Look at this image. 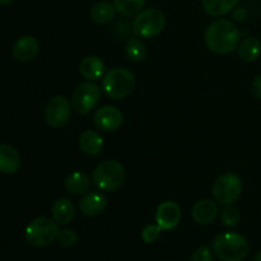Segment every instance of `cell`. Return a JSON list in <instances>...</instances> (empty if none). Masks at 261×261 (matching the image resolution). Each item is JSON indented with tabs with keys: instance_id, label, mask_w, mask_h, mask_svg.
<instances>
[{
	"instance_id": "obj_1",
	"label": "cell",
	"mask_w": 261,
	"mask_h": 261,
	"mask_svg": "<svg viewBox=\"0 0 261 261\" xmlns=\"http://www.w3.org/2000/svg\"><path fill=\"white\" fill-rule=\"evenodd\" d=\"M241 32L232 20L217 19L208 25L205 31V45L217 55H226L237 47Z\"/></svg>"
},
{
	"instance_id": "obj_2",
	"label": "cell",
	"mask_w": 261,
	"mask_h": 261,
	"mask_svg": "<svg viewBox=\"0 0 261 261\" xmlns=\"http://www.w3.org/2000/svg\"><path fill=\"white\" fill-rule=\"evenodd\" d=\"M212 247L221 261H242L250 251L246 237L236 232H224L218 234L212 242Z\"/></svg>"
},
{
	"instance_id": "obj_3",
	"label": "cell",
	"mask_w": 261,
	"mask_h": 261,
	"mask_svg": "<svg viewBox=\"0 0 261 261\" xmlns=\"http://www.w3.org/2000/svg\"><path fill=\"white\" fill-rule=\"evenodd\" d=\"M134 88V74L125 68L111 69L102 79V89L112 99L126 98Z\"/></svg>"
},
{
	"instance_id": "obj_4",
	"label": "cell",
	"mask_w": 261,
	"mask_h": 261,
	"mask_svg": "<svg viewBox=\"0 0 261 261\" xmlns=\"http://www.w3.org/2000/svg\"><path fill=\"white\" fill-rule=\"evenodd\" d=\"M125 181L124 166L117 161H105L94 168L92 182L101 191L112 193L121 188Z\"/></svg>"
},
{
	"instance_id": "obj_5",
	"label": "cell",
	"mask_w": 261,
	"mask_h": 261,
	"mask_svg": "<svg viewBox=\"0 0 261 261\" xmlns=\"http://www.w3.org/2000/svg\"><path fill=\"white\" fill-rule=\"evenodd\" d=\"M59 233L58 223L47 217L33 219L24 231L25 241L33 247H43L55 241Z\"/></svg>"
},
{
	"instance_id": "obj_6",
	"label": "cell",
	"mask_w": 261,
	"mask_h": 261,
	"mask_svg": "<svg viewBox=\"0 0 261 261\" xmlns=\"http://www.w3.org/2000/svg\"><path fill=\"white\" fill-rule=\"evenodd\" d=\"M166 25V17L160 9L149 8L138 13L133 22V32L142 38H152L162 33Z\"/></svg>"
},
{
	"instance_id": "obj_7",
	"label": "cell",
	"mask_w": 261,
	"mask_h": 261,
	"mask_svg": "<svg viewBox=\"0 0 261 261\" xmlns=\"http://www.w3.org/2000/svg\"><path fill=\"white\" fill-rule=\"evenodd\" d=\"M242 180L236 173H224L219 176L213 184L212 194L216 201L222 205H231L240 198L242 193Z\"/></svg>"
},
{
	"instance_id": "obj_8",
	"label": "cell",
	"mask_w": 261,
	"mask_h": 261,
	"mask_svg": "<svg viewBox=\"0 0 261 261\" xmlns=\"http://www.w3.org/2000/svg\"><path fill=\"white\" fill-rule=\"evenodd\" d=\"M101 99V88L91 81L83 82L76 87L71 97V109L78 115H87L94 110Z\"/></svg>"
},
{
	"instance_id": "obj_9",
	"label": "cell",
	"mask_w": 261,
	"mask_h": 261,
	"mask_svg": "<svg viewBox=\"0 0 261 261\" xmlns=\"http://www.w3.org/2000/svg\"><path fill=\"white\" fill-rule=\"evenodd\" d=\"M71 103L64 96H55L48 101L46 107V124L51 127H63L70 120Z\"/></svg>"
},
{
	"instance_id": "obj_10",
	"label": "cell",
	"mask_w": 261,
	"mask_h": 261,
	"mask_svg": "<svg viewBox=\"0 0 261 261\" xmlns=\"http://www.w3.org/2000/svg\"><path fill=\"white\" fill-rule=\"evenodd\" d=\"M93 121L102 132H116L124 122V115L117 107L103 106L97 110Z\"/></svg>"
},
{
	"instance_id": "obj_11",
	"label": "cell",
	"mask_w": 261,
	"mask_h": 261,
	"mask_svg": "<svg viewBox=\"0 0 261 261\" xmlns=\"http://www.w3.org/2000/svg\"><path fill=\"white\" fill-rule=\"evenodd\" d=\"M181 219V209L175 201H163L160 204L155 212V222L162 228V231L173 229Z\"/></svg>"
},
{
	"instance_id": "obj_12",
	"label": "cell",
	"mask_w": 261,
	"mask_h": 261,
	"mask_svg": "<svg viewBox=\"0 0 261 261\" xmlns=\"http://www.w3.org/2000/svg\"><path fill=\"white\" fill-rule=\"evenodd\" d=\"M40 43L33 36H22L14 42L12 48L13 58L18 61H31L37 56Z\"/></svg>"
},
{
	"instance_id": "obj_13",
	"label": "cell",
	"mask_w": 261,
	"mask_h": 261,
	"mask_svg": "<svg viewBox=\"0 0 261 261\" xmlns=\"http://www.w3.org/2000/svg\"><path fill=\"white\" fill-rule=\"evenodd\" d=\"M107 208V198L102 193L91 191L82 196L79 209L87 217H97Z\"/></svg>"
},
{
	"instance_id": "obj_14",
	"label": "cell",
	"mask_w": 261,
	"mask_h": 261,
	"mask_svg": "<svg viewBox=\"0 0 261 261\" xmlns=\"http://www.w3.org/2000/svg\"><path fill=\"white\" fill-rule=\"evenodd\" d=\"M193 219L199 224H209L218 216V205L212 199L199 200L191 209Z\"/></svg>"
},
{
	"instance_id": "obj_15",
	"label": "cell",
	"mask_w": 261,
	"mask_h": 261,
	"mask_svg": "<svg viewBox=\"0 0 261 261\" xmlns=\"http://www.w3.org/2000/svg\"><path fill=\"white\" fill-rule=\"evenodd\" d=\"M20 167V155L10 144H0V172L12 175Z\"/></svg>"
},
{
	"instance_id": "obj_16",
	"label": "cell",
	"mask_w": 261,
	"mask_h": 261,
	"mask_svg": "<svg viewBox=\"0 0 261 261\" xmlns=\"http://www.w3.org/2000/svg\"><path fill=\"white\" fill-rule=\"evenodd\" d=\"M79 148L84 154L96 157L103 150V139L97 132L84 130L79 137Z\"/></svg>"
},
{
	"instance_id": "obj_17",
	"label": "cell",
	"mask_w": 261,
	"mask_h": 261,
	"mask_svg": "<svg viewBox=\"0 0 261 261\" xmlns=\"http://www.w3.org/2000/svg\"><path fill=\"white\" fill-rule=\"evenodd\" d=\"M79 73L88 81H98L105 74V64L98 56H86L79 64Z\"/></svg>"
},
{
	"instance_id": "obj_18",
	"label": "cell",
	"mask_w": 261,
	"mask_h": 261,
	"mask_svg": "<svg viewBox=\"0 0 261 261\" xmlns=\"http://www.w3.org/2000/svg\"><path fill=\"white\" fill-rule=\"evenodd\" d=\"M75 216L74 204L69 199H58L53 205V218L58 224H69Z\"/></svg>"
},
{
	"instance_id": "obj_19",
	"label": "cell",
	"mask_w": 261,
	"mask_h": 261,
	"mask_svg": "<svg viewBox=\"0 0 261 261\" xmlns=\"http://www.w3.org/2000/svg\"><path fill=\"white\" fill-rule=\"evenodd\" d=\"M115 9L114 4L109 2H98L91 8L89 17L96 24H107L115 18Z\"/></svg>"
},
{
	"instance_id": "obj_20",
	"label": "cell",
	"mask_w": 261,
	"mask_h": 261,
	"mask_svg": "<svg viewBox=\"0 0 261 261\" xmlns=\"http://www.w3.org/2000/svg\"><path fill=\"white\" fill-rule=\"evenodd\" d=\"M261 54V42L259 38L250 36L246 37L239 46V56L246 63H251L259 59Z\"/></svg>"
},
{
	"instance_id": "obj_21",
	"label": "cell",
	"mask_w": 261,
	"mask_h": 261,
	"mask_svg": "<svg viewBox=\"0 0 261 261\" xmlns=\"http://www.w3.org/2000/svg\"><path fill=\"white\" fill-rule=\"evenodd\" d=\"M89 186H91V180H89L88 176L82 172L70 173L65 180L66 190L73 195L86 194L89 190Z\"/></svg>"
},
{
	"instance_id": "obj_22",
	"label": "cell",
	"mask_w": 261,
	"mask_h": 261,
	"mask_svg": "<svg viewBox=\"0 0 261 261\" xmlns=\"http://www.w3.org/2000/svg\"><path fill=\"white\" fill-rule=\"evenodd\" d=\"M203 8L211 17H222L236 7L239 0H203Z\"/></svg>"
},
{
	"instance_id": "obj_23",
	"label": "cell",
	"mask_w": 261,
	"mask_h": 261,
	"mask_svg": "<svg viewBox=\"0 0 261 261\" xmlns=\"http://www.w3.org/2000/svg\"><path fill=\"white\" fill-rule=\"evenodd\" d=\"M112 4L120 14L125 17H133L142 12L145 0H112Z\"/></svg>"
},
{
	"instance_id": "obj_24",
	"label": "cell",
	"mask_w": 261,
	"mask_h": 261,
	"mask_svg": "<svg viewBox=\"0 0 261 261\" xmlns=\"http://www.w3.org/2000/svg\"><path fill=\"white\" fill-rule=\"evenodd\" d=\"M126 55L134 63L143 61L147 56V46L139 38H130L126 43Z\"/></svg>"
},
{
	"instance_id": "obj_25",
	"label": "cell",
	"mask_w": 261,
	"mask_h": 261,
	"mask_svg": "<svg viewBox=\"0 0 261 261\" xmlns=\"http://www.w3.org/2000/svg\"><path fill=\"white\" fill-rule=\"evenodd\" d=\"M222 224L226 227H236L240 222V212L234 206L226 205V208L221 212Z\"/></svg>"
},
{
	"instance_id": "obj_26",
	"label": "cell",
	"mask_w": 261,
	"mask_h": 261,
	"mask_svg": "<svg viewBox=\"0 0 261 261\" xmlns=\"http://www.w3.org/2000/svg\"><path fill=\"white\" fill-rule=\"evenodd\" d=\"M56 241L64 247H71L76 244L78 241V234L73 229H61L59 231L58 237H56Z\"/></svg>"
},
{
	"instance_id": "obj_27",
	"label": "cell",
	"mask_w": 261,
	"mask_h": 261,
	"mask_svg": "<svg viewBox=\"0 0 261 261\" xmlns=\"http://www.w3.org/2000/svg\"><path fill=\"white\" fill-rule=\"evenodd\" d=\"M161 232H162V228L158 224L157 226H154V224H148L142 231L143 241L147 242V244H153V242H155L160 239Z\"/></svg>"
},
{
	"instance_id": "obj_28",
	"label": "cell",
	"mask_w": 261,
	"mask_h": 261,
	"mask_svg": "<svg viewBox=\"0 0 261 261\" xmlns=\"http://www.w3.org/2000/svg\"><path fill=\"white\" fill-rule=\"evenodd\" d=\"M191 261H213V252H212L211 247H198L191 256Z\"/></svg>"
},
{
	"instance_id": "obj_29",
	"label": "cell",
	"mask_w": 261,
	"mask_h": 261,
	"mask_svg": "<svg viewBox=\"0 0 261 261\" xmlns=\"http://www.w3.org/2000/svg\"><path fill=\"white\" fill-rule=\"evenodd\" d=\"M252 93L257 99H261V75H257L252 82Z\"/></svg>"
},
{
	"instance_id": "obj_30",
	"label": "cell",
	"mask_w": 261,
	"mask_h": 261,
	"mask_svg": "<svg viewBox=\"0 0 261 261\" xmlns=\"http://www.w3.org/2000/svg\"><path fill=\"white\" fill-rule=\"evenodd\" d=\"M233 18L236 20H239V22H242V20L246 18V13H245V10L239 9V10H236V12L233 13Z\"/></svg>"
},
{
	"instance_id": "obj_31",
	"label": "cell",
	"mask_w": 261,
	"mask_h": 261,
	"mask_svg": "<svg viewBox=\"0 0 261 261\" xmlns=\"http://www.w3.org/2000/svg\"><path fill=\"white\" fill-rule=\"evenodd\" d=\"M14 0H0V5H7V4H10V3H13Z\"/></svg>"
},
{
	"instance_id": "obj_32",
	"label": "cell",
	"mask_w": 261,
	"mask_h": 261,
	"mask_svg": "<svg viewBox=\"0 0 261 261\" xmlns=\"http://www.w3.org/2000/svg\"><path fill=\"white\" fill-rule=\"evenodd\" d=\"M255 261H261V251H259L255 255Z\"/></svg>"
}]
</instances>
